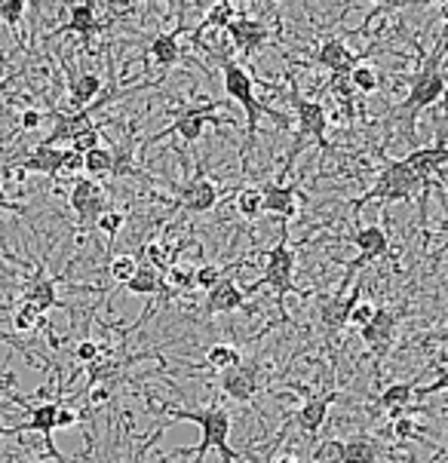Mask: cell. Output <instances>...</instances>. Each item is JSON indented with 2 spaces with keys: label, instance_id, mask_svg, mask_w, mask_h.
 <instances>
[{
  "label": "cell",
  "instance_id": "cell-52",
  "mask_svg": "<svg viewBox=\"0 0 448 463\" xmlns=\"http://www.w3.org/2000/svg\"><path fill=\"white\" fill-rule=\"evenodd\" d=\"M0 212H15V215H28V209L22 206V203H13L10 197H6L4 187H0Z\"/></svg>",
  "mask_w": 448,
  "mask_h": 463
},
{
  "label": "cell",
  "instance_id": "cell-31",
  "mask_svg": "<svg viewBox=\"0 0 448 463\" xmlns=\"http://www.w3.org/2000/svg\"><path fill=\"white\" fill-rule=\"evenodd\" d=\"M240 363H243L240 347H234V344H212L206 350V365L212 372H227V368H234Z\"/></svg>",
  "mask_w": 448,
  "mask_h": 463
},
{
  "label": "cell",
  "instance_id": "cell-6",
  "mask_svg": "<svg viewBox=\"0 0 448 463\" xmlns=\"http://www.w3.org/2000/svg\"><path fill=\"white\" fill-rule=\"evenodd\" d=\"M117 92H108L105 99H96L90 108H83V111H52V129L50 136L41 138V145L46 147H59V145H71L77 136H83V132L96 129V123H92V114L99 111V108H105L108 101H114Z\"/></svg>",
  "mask_w": 448,
  "mask_h": 463
},
{
  "label": "cell",
  "instance_id": "cell-11",
  "mask_svg": "<svg viewBox=\"0 0 448 463\" xmlns=\"http://www.w3.org/2000/svg\"><path fill=\"white\" fill-rule=\"evenodd\" d=\"M292 160H295V154H289V163H286V169H282V175L277 178V182H267L262 187L264 215L277 218L282 227H289V222L298 215V184L295 182H282L289 166H292Z\"/></svg>",
  "mask_w": 448,
  "mask_h": 463
},
{
  "label": "cell",
  "instance_id": "cell-50",
  "mask_svg": "<svg viewBox=\"0 0 448 463\" xmlns=\"http://www.w3.org/2000/svg\"><path fill=\"white\" fill-rule=\"evenodd\" d=\"M0 344H10V347H15V350H22V353H25V356H28V359H34V363H37V356H34V353H31V350L25 347V344H22V341H19V337H15V335H10V332H0ZM0 378H6V381H10V383H13V378H10V374H4V372H0Z\"/></svg>",
  "mask_w": 448,
  "mask_h": 463
},
{
  "label": "cell",
  "instance_id": "cell-15",
  "mask_svg": "<svg viewBox=\"0 0 448 463\" xmlns=\"http://www.w3.org/2000/svg\"><path fill=\"white\" fill-rule=\"evenodd\" d=\"M62 277H50L46 273V264L43 261H37L34 267V273L25 279V286H22V298L19 301L22 304H31L34 310H41L43 317L50 313L52 307H62V301H59V295H56V282Z\"/></svg>",
  "mask_w": 448,
  "mask_h": 463
},
{
  "label": "cell",
  "instance_id": "cell-51",
  "mask_svg": "<svg viewBox=\"0 0 448 463\" xmlns=\"http://www.w3.org/2000/svg\"><path fill=\"white\" fill-rule=\"evenodd\" d=\"M0 172H4V178H6V182H10V184H22V182H25V178H28V172L22 169V166H19V163H15V160H10V163H6V166L0 169Z\"/></svg>",
  "mask_w": 448,
  "mask_h": 463
},
{
  "label": "cell",
  "instance_id": "cell-41",
  "mask_svg": "<svg viewBox=\"0 0 448 463\" xmlns=\"http://www.w3.org/2000/svg\"><path fill=\"white\" fill-rule=\"evenodd\" d=\"M114 156V178H123L129 175V172H136V154H132V145H123V147H114L111 151Z\"/></svg>",
  "mask_w": 448,
  "mask_h": 463
},
{
  "label": "cell",
  "instance_id": "cell-30",
  "mask_svg": "<svg viewBox=\"0 0 448 463\" xmlns=\"http://www.w3.org/2000/svg\"><path fill=\"white\" fill-rule=\"evenodd\" d=\"M415 399V381H403V383H390L387 390L378 396V408L384 411H393V408H408Z\"/></svg>",
  "mask_w": 448,
  "mask_h": 463
},
{
  "label": "cell",
  "instance_id": "cell-38",
  "mask_svg": "<svg viewBox=\"0 0 448 463\" xmlns=\"http://www.w3.org/2000/svg\"><path fill=\"white\" fill-rule=\"evenodd\" d=\"M348 83H350V90H357V92H375L378 90V83H381V77H378V71L375 68H368V65H357L348 74Z\"/></svg>",
  "mask_w": 448,
  "mask_h": 463
},
{
  "label": "cell",
  "instance_id": "cell-48",
  "mask_svg": "<svg viewBox=\"0 0 448 463\" xmlns=\"http://www.w3.org/2000/svg\"><path fill=\"white\" fill-rule=\"evenodd\" d=\"M111 399V383H96V387H90V408L96 411Z\"/></svg>",
  "mask_w": 448,
  "mask_h": 463
},
{
  "label": "cell",
  "instance_id": "cell-36",
  "mask_svg": "<svg viewBox=\"0 0 448 463\" xmlns=\"http://www.w3.org/2000/svg\"><path fill=\"white\" fill-rule=\"evenodd\" d=\"M240 15V6L237 4H231V0H218V4H212L209 6V13H206V28H227L234 19Z\"/></svg>",
  "mask_w": 448,
  "mask_h": 463
},
{
  "label": "cell",
  "instance_id": "cell-22",
  "mask_svg": "<svg viewBox=\"0 0 448 463\" xmlns=\"http://www.w3.org/2000/svg\"><path fill=\"white\" fill-rule=\"evenodd\" d=\"M335 399H338V390H329V393L310 396L308 402H304V405L295 411L292 423H298V427H301L310 439H317V436H319V430H322V423H326L329 408H332Z\"/></svg>",
  "mask_w": 448,
  "mask_h": 463
},
{
  "label": "cell",
  "instance_id": "cell-39",
  "mask_svg": "<svg viewBox=\"0 0 448 463\" xmlns=\"http://www.w3.org/2000/svg\"><path fill=\"white\" fill-rule=\"evenodd\" d=\"M123 224H127V215H123L120 209H108L105 215H101L99 222H96L99 231L108 237V252H111V246H114V240H117V233H120Z\"/></svg>",
  "mask_w": 448,
  "mask_h": 463
},
{
  "label": "cell",
  "instance_id": "cell-29",
  "mask_svg": "<svg viewBox=\"0 0 448 463\" xmlns=\"http://www.w3.org/2000/svg\"><path fill=\"white\" fill-rule=\"evenodd\" d=\"M246 261H237L234 267H222V264H203V267H194V288H203V292H209V288H215L218 282L224 277H231V270H237Z\"/></svg>",
  "mask_w": 448,
  "mask_h": 463
},
{
  "label": "cell",
  "instance_id": "cell-27",
  "mask_svg": "<svg viewBox=\"0 0 448 463\" xmlns=\"http://www.w3.org/2000/svg\"><path fill=\"white\" fill-rule=\"evenodd\" d=\"M151 59L157 68L169 71L178 65V59H182V46H178V37L172 34V31H160V34L151 41Z\"/></svg>",
  "mask_w": 448,
  "mask_h": 463
},
{
  "label": "cell",
  "instance_id": "cell-47",
  "mask_svg": "<svg viewBox=\"0 0 448 463\" xmlns=\"http://www.w3.org/2000/svg\"><path fill=\"white\" fill-rule=\"evenodd\" d=\"M77 423H81V414H77L71 405L62 402L56 411V430H71V427H77Z\"/></svg>",
  "mask_w": 448,
  "mask_h": 463
},
{
  "label": "cell",
  "instance_id": "cell-8",
  "mask_svg": "<svg viewBox=\"0 0 448 463\" xmlns=\"http://www.w3.org/2000/svg\"><path fill=\"white\" fill-rule=\"evenodd\" d=\"M289 105H292V111L298 117V127H301L304 136H310L322 147V151H332V145H329V114H326V108H322L319 101L304 99L292 74H289Z\"/></svg>",
  "mask_w": 448,
  "mask_h": 463
},
{
  "label": "cell",
  "instance_id": "cell-2",
  "mask_svg": "<svg viewBox=\"0 0 448 463\" xmlns=\"http://www.w3.org/2000/svg\"><path fill=\"white\" fill-rule=\"evenodd\" d=\"M443 56H445V34L439 37L436 50L430 52V59L424 61V68L415 77H408V96L399 105V117H403L405 127V138H415V127H418L421 111L434 108L436 101L445 99V68H443Z\"/></svg>",
  "mask_w": 448,
  "mask_h": 463
},
{
  "label": "cell",
  "instance_id": "cell-7",
  "mask_svg": "<svg viewBox=\"0 0 448 463\" xmlns=\"http://www.w3.org/2000/svg\"><path fill=\"white\" fill-rule=\"evenodd\" d=\"M218 108V101H196V105H187L178 111L176 120L169 123L167 129H160L154 136V141H160V138H167V136H178L182 141H187V145H194V141H200L203 138V129L206 127H222V117H215L212 111Z\"/></svg>",
  "mask_w": 448,
  "mask_h": 463
},
{
  "label": "cell",
  "instance_id": "cell-26",
  "mask_svg": "<svg viewBox=\"0 0 448 463\" xmlns=\"http://www.w3.org/2000/svg\"><path fill=\"white\" fill-rule=\"evenodd\" d=\"M127 292H129V295H145V298H151V295L169 298V295H172L169 288H167V282H163L160 273H157L154 267H148V264H138L136 277H132V279L127 282Z\"/></svg>",
  "mask_w": 448,
  "mask_h": 463
},
{
  "label": "cell",
  "instance_id": "cell-23",
  "mask_svg": "<svg viewBox=\"0 0 448 463\" xmlns=\"http://www.w3.org/2000/svg\"><path fill=\"white\" fill-rule=\"evenodd\" d=\"M62 151L65 147H46L37 145L34 151L19 156V166L28 172V175H46V178H59V166H62Z\"/></svg>",
  "mask_w": 448,
  "mask_h": 463
},
{
  "label": "cell",
  "instance_id": "cell-18",
  "mask_svg": "<svg viewBox=\"0 0 448 463\" xmlns=\"http://www.w3.org/2000/svg\"><path fill=\"white\" fill-rule=\"evenodd\" d=\"M224 31L243 56H253V52H258L267 43V37H271V31H267L264 22L253 19V15H237V19H234Z\"/></svg>",
  "mask_w": 448,
  "mask_h": 463
},
{
  "label": "cell",
  "instance_id": "cell-16",
  "mask_svg": "<svg viewBox=\"0 0 448 463\" xmlns=\"http://www.w3.org/2000/svg\"><path fill=\"white\" fill-rule=\"evenodd\" d=\"M399 317L403 313L399 310H393V307H375V317H372V323L359 328V337H363V344L372 353H387L390 350V344H393V337H396V328H399Z\"/></svg>",
  "mask_w": 448,
  "mask_h": 463
},
{
  "label": "cell",
  "instance_id": "cell-44",
  "mask_svg": "<svg viewBox=\"0 0 448 463\" xmlns=\"http://www.w3.org/2000/svg\"><path fill=\"white\" fill-rule=\"evenodd\" d=\"M96 147H101V132L99 127L96 129H90V132H83V136H77L74 141H71V151H77V154H90V151H96Z\"/></svg>",
  "mask_w": 448,
  "mask_h": 463
},
{
  "label": "cell",
  "instance_id": "cell-17",
  "mask_svg": "<svg viewBox=\"0 0 448 463\" xmlns=\"http://www.w3.org/2000/svg\"><path fill=\"white\" fill-rule=\"evenodd\" d=\"M176 203L182 206L185 212H196V215H203V212H212L218 203V187L209 182L206 175H194L187 178V182L178 187V197Z\"/></svg>",
  "mask_w": 448,
  "mask_h": 463
},
{
  "label": "cell",
  "instance_id": "cell-21",
  "mask_svg": "<svg viewBox=\"0 0 448 463\" xmlns=\"http://www.w3.org/2000/svg\"><path fill=\"white\" fill-rule=\"evenodd\" d=\"M243 307H246V295H243V288L237 286V279H234V277H224L215 288H209L206 301H203V313H206V317H218V313H237Z\"/></svg>",
  "mask_w": 448,
  "mask_h": 463
},
{
  "label": "cell",
  "instance_id": "cell-12",
  "mask_svg": "<svg viewBox=\"0 0 448 463\" xmlns=\"http://www.w3.org/2000/svg\"><path fill=\"white\" fill-rule=\"evenodd\" d=\"M353 246H357V258L353 261L344 264V277L348 279H357V273L363 270L366 264H372V261H381V258H387L390 255V240H387V233H384V227L381 224H366V227H359L357 233H353Z\"/></svg>",
  "mask_w": 448,
  "mask_h": 463
},
{
  "label": "cell",
  "instance_id": "cell-42",
  "mask_svg": "<svg viewBox=\"0 0 448 463\" xmlns=\"http://www.w3.org/2000/svg\"><path fill=\"white\" fill-rule=\"evenodd\" d=\"M81 172H83V156L77 151H71V147H65V151H62L59 178H81Z\"/></svg>",
  "mask_w": 448,
  "mask_h": 463
},
{
  "label": "cell",
  "instance_id": "cell-33",
  "mask_svg": "<svg viewBox=\"0 0 448 463\" xmlns=\"http://www.w3.org/2000/svg\"><path fill=\"white\" fill-rule=\"evenodd\" d=\"M83 172H90L92 178H105L114 172V156L108 147H96V151L83 154Z\"/></svg>",
  "mask_w": 448,
  "mask_h": 463
},
{
  "label": "cell",
  "instance_id": "cell-53",
  "mask_svg": "<svg viewBox=\"0 0 448 463\" xmlns=\"http://www.w3.org/2000/svg\"><path fill=\"white\" fill-rule=\"evenodd\" d=\"M273 463H298V460L292 458V454H280V458L273 460Z\"/></svg>",
  "mask_w": 448,
  "mask_h": 463
},
{
  "label": "cell",
  "instance_id": "cell-34",
  "mask_svg": "<svg viewBox=\"0 0 448 463\" xmlns=\"http://www.w3.org/2000/svg\"><path fill=\"white\" fill-rule=\"evenodd\" d=\"M13 328L15 332H34V328H46V317L41 310H34L31 304H22L13 310Z\"/></svg>",
  "mask_w": 448,
  "mask_h": 463
},
{
  "label": "cell",
  "instance_id": "cell-37",
  "mask_svg": "<svg viewBox=\"0 0 448 463\" xmlns=\"http://www.w3.org/2000/svg\"><path fill=\"white\" fill-rule=\"evenodd\" d=\"M136 270H138V258L136 255H129V252H123V255H114L111 261H108V273H111V279L114 282H127L136 277Z\"/></svg>",
  "mask_w": 448,
  "mask_h": 463
},
{
  "label": "cell",
  "instance_id": "cell-45",
  "mask_svg": "<svg viewBox=\"0 0 448 463\" xmlns=\"http://www.w3.org/2000/svg\"><path fill=\"white\" fill-rule=\"evenodd\" d=\"M372 317H375V307L372 304H366V301H359L357 307L350 310V317H348V326H357V328H363L372 323Z\"/></svg>",
  "mask_w": 448,
  "mask_h": 463
},
{
  "label": "cell",
  "instance_id": "cell-35",
  "mask_svg": "<svg viewBox=\"0 0 448 463\" xmlns=\"http://www.w3.org/2000/svg\"><path fill=\"white\" fill-rule=\"evenodd\" d=\"M163 282H167L169 292H194V267L172 264L169 270L163 273Z\"/></svg>",
  "mask_w": 448,
  "mask_h": 463
},
{
  "label": "cell",
  "instance_id": "cell-32",
  "mask_svg": "<svg viewBox=\"0 0 448 463\" xmlns=\"http://www.w3.org/2000/svg\"><path fill=\"white\" fill-rule=\"evenodd\" d=\"M237 212L246 222H258L264 215V200H262V187H243L237 194Z\"/></svg>",
  "mask_w": 448,
  "mask_h": 463
},
{
  "label": "cell",
  "instance_id": "cell-10",
  "mask_svg": "<svg viewBox=\"0 0 448 463\" xmlns=\"http://www.w3.org/2000/svg\"><path fill=\"white\" fill-rule=\"evenodd\" d=\"M62 399H50V402H41L31 408L28 405V420L19 423V427H0V436H13V433H25V430H31V433H41L43 436V451L46 458H52L56 463H68L65 458L59 454L56 442H52V433H56V411H59Z\"/></svg>",
  "mask_w": 448,
  "mask_h": 463
},
{
  "label": "cell",
  "instance_id": "cell-46",
  "mask_svg": "<svg viewBox=\"0 0 448 463\" xmlns=\"http://www.w3.org/2000/svg\"><path fill=\"white\" fill-rule=\"evenodd\" d=\"M393 436L399 439V442H405V439H415L418 436V423H415L412 418H396L393 420Z\"/></svg>",
  "mask_w": 448,
  "mask_h": 463
},
{
  "label": "cell",
  "instance_id": "cell-5",
  "mask_svg": "<svg viewBox=\"0 0 448 463\" xmlns=\"http://www.w3.org/2000/svg\"><path fill=\"white\" fill-rule=\"evenodd\" d=\"M421 191H427V184L408 169L405 160H390L384 156V169L378 172L375 184L368 187L363 197L353 200V212H363L368 203H399V200H412Z\"/></svg>",
  "mask_w": 448,
  "mask_h": 463
},
{
  "label": "cell",
  "instance_id": "cell-25",
  "mask_svg": "<svg viewBox=\"0 0 448 463\" xmlns=\"http://www.w3.org/2000/svg\"><path fill=\"white\" fill-rule=\"evenodd\" d=\"M101 83H105V80H101L96 71H83V74L71 77V83H68V105L74 108V111H83V108H90L92 101L99 99Z\"/></svg>",
  "mask_w": 448,
  "mask_h": 463
},
{
  "label": "cell",
  "instance_id": "cell-40",
  "mask_svg": "<svg viewBox=\"0 0 448 463\" xmlns=\"http://www.w3.org/2000/svg\"><path fill=\"white\" fill-rule=\"evenodd\" d=\"M28 6L31 4H25V0H0V22L10 28H19V22H22V15L28 13Z\"/></svg>",
  "mask_w": 448,
  "mask_h": 463
},
{
  "label": "cell",
  "instance_id": "cell-14",
  "mask_svg": "<svg viewBox=\"0 0 448 463\" xmlns=\"http://www.w3.org/2000/svg\"><path fill=\"white\" fill-rule=\"evenodd\" d=\"M359 298H363V279H353V288H350V279L344 277L341 288H338L319 310V326L326 328V335H338L344 326H348V317L359 304Z\"/></svg>",
  "mask_w": 448,
  "mask_h": 463
},
{
  "label": "cell",
  "instance_id": "cell-28",
  "mask_svg": "<svg viewBox=\"0 0 448 463\" xmlns=\"http://www.w3.org/2000/svg\"><path fill=\"white\" fill-rule=\"evenodd\" d=\"M141 255L148 258V267H154L160 277L169 270L172 264H176V249L167 246V242H160V240L145 242V246H141Z\"/></svg>",
  "mask_w": 448,
  "mask_h": 463
},
{
  "label": "cell",
  "instance_id": "cell-49",
  "mask_svg": "<svg viewBox=\"0 0 448 463\" xmlns=\"http://www.w3.org/2000/svg\"><path fill=\"white\" fill-rule=\"evenodd\" d=\"M41 123H43V114L37 111V108H28V111H22V117H19V127L25 132L41 129Z\"/></svg>",
  "mask_w": 448,
  "mask_h": 463
},
{
  "label": "cell",
  "instance_id": "cell-13",
  "mask_svg": "<svg viewBox=\"0 0 448 463\" xmlns=\"http://www.w3.org/2000/svg\"><path fill=\"white\" fill-rule=\"evenodd\" d=\"M332 458L338 463H378L381 460V445L368 436H350V439H335L313 451V460Z\"/></svg>",
  "mask_w": 448,
  "mask_h": 463
},
{
  "label": "cell",
  "instance_id": "cell-43",
  "mask_svg": "<svg viewBox=\"0 0 448 463\" xmlns=\"http://www.w3.org/2000/svg\"><path fill=\"white\" fill-rule=\"evenodd\" d=\"M74 359L83 365H92L96 359H101V344H96L92 337H83V341H77V347H74Z\"/></svg>",
  "mask_w": 448,
  "mask_h": 463
},
{
  "label": "cell",
  "instance_id": "cell-3",
  "mask_svg": "<svg viewBox=\"0 0 448 463\" xmlns=\"http://www.w3.org/2000/svg\"><path fill=\"white\" fill-rule=\"evenodd\" d=\"M271 286L273 295H277V310H280V319L289 323V313H286V298L289 295H301L295 282V249L289 242V227H280V242L267 252V261H264V273L262 279L253 282L249 288H243V295H253L258 288Z\"/></svg>",
  "mask_w": 448,
  "mask_h": 463
},
{
  "label": "cell",
  "instance_id": "cell-1",
  "mask_svg": "<svg viewBox=\"0 0 448 463\" xmlns=\"http://www.w3.org/2000/svg\"><path fill=\"white\" fill-rule=\"evenodd\" d=\"M160 411L169 414L172 420H191L200 427V442H196L194 449H178L176 454H194V463H203L206 454L215 449L222 454L224 463L240 460V454L231 449V414H227V408L209 405V408H196L194 411V408H178L172 402H163Z\"/></svg>",
  "mask_w": 448,
  "mask_h": 463
},
{
  "label": "cell",
  "instance_id": "cell-19",
  "mask_svg": "<svg viewBox=\"0 0 448 463\" xmlns=\"http://www.w3.org/2000/svg\"><path fill=\"white\" fill-rule=\"evenodd\" d=\"M319 68L332 71V77H348L353 68L359 65V56H353L350 46L341 41V37H329V41L319 43L317 56H313Z\"/></svg>",
  "mask_w": 448,
  "mask_h": 463
},
{
  "label": "cell",
  "instance_id": "cell-4",
  "mask_svg": "<svg viewBox=\"0 0 448 463\" xmlns=\"http://www.w3.org/2000/svg\"><path fill=\"white\" fill-rule=\"evenodd\" d=\"M222 83H224V92L227 99H234L237 105L243 108V114H246V147L253 145L255 151V141H258V120H262V114L273 117V120H280L282 127H289V120L277 111H271L267 105L255 99V77L249 74L246 68L240 65V61L234 59H224L222 61Z\"/></svg>",
  "mask_w": 448,
  "mask_h": 463
},
{
  "label": "cell",
  "instance_id": "cell-9",
  "mask_svg": "<svg viewBox=\"0 0 448 463\" xmlns=\"http://www.w3.org/2000/svg\"><path fill=\"white\" fill-rule=\"evenodd\" d=\"M68 206L77 215V222H81L83 231L90 233V231H96L99 218L111 209V203H108L105 191H101L99 182H92V178H77V182L71 184Z\"/></svg>",
  "mask_w": 448,
  "mask_h": 463
},
{
  "label": "cell",
  "instance_id": "cell-24",
  "mask_svg": "<svg viewBox=\"0 0 448 463\" xmlns=\"http://www.w3.org/2000/svg\"><path fill=\"white\" fill-rule=\"evenodd\" d=\"M96 6L99 4H92V0H83V4H71L68 6V22L56 31V34H81L83 41H90V37L99 31Z\"/></svg>",
  "mask_w": 448,
  "mask_h": 463
},
{
  "label": "cell",
  "instance_id": "cell-20",
  "mask_svg": "<svg viewBox=\"0 0 448 463\" xmlns=\"http://www.w3.org/2000/svg\"><path fill=\"white\" fill-rule=\"evenodd\" d=\"M222 390L234 402H253L258 393V368L249 363H240L222 372Z\"/></svg>",
  "mask_w": 448,
  "mask_h": 463
}]
</instances>
